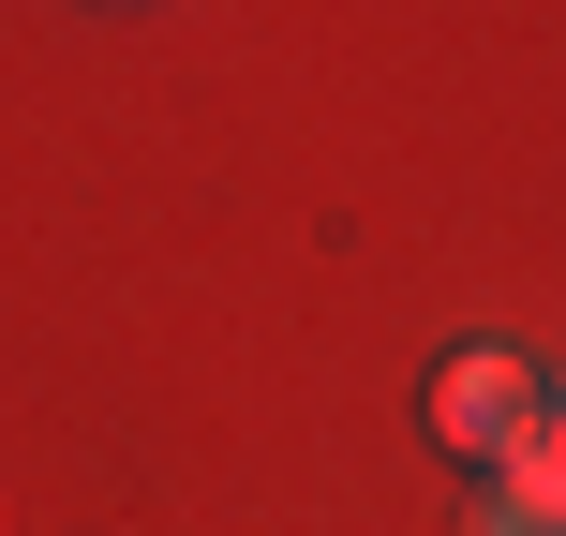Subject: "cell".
<instances>
[{"label":"cell","mask_w":566,"mask_h":536,"mask_svg":"<svg viewBox=\"0 0 566 536\" xmlns=\"http://www.w3.org/2000/svg\"><path fill=\"white\" fill-rule=\"evenodd\" d=\"M552 418V372H522L507 343H478V358H448V388H432V432H448V448H478L492 477H507L522 462V432Z\"/></svg>","instance_id":"1"},{"label":"cell","mask_w":566,"mask_h":536,"mask_svg":"<svg viewBox=\"0 0 566 536\" xmlns=\"http://www.w3.org/2000/svg\"><path fill=\"white\" fill-rule=\"evenodd\" d=\"M507 492H522V507H552V522H566V402H552L537 432H522V462H507Z\"/></svg>","instance_id":"2"},{"label":"cell","mask_w":566,"mask_h":536,"mask_svg":"<svg viewBox=\"0 0 566 536\" xmlns=\"http://www.w3.org/2000/svg\"><path fill=\"white\" fill-rule=\"evenodd\" d=\"M462 536H566V522H552V507H522V492L492 477V492H478V522H462Z\"/></svg>","instance_id":"3"},{"label":"cell","mask_w":566,"mask_h":536,"mask_svg":"<svg viewBox=\"0 0 566 536\" xmlns=\"http://www.w3.org/2000/svg\"><path fill=\"white\" fill-rule=\"evenodd\" d=\"M552 402H566V372H552Z\"/></svg>","instance_id":"4"}]
</instances>
